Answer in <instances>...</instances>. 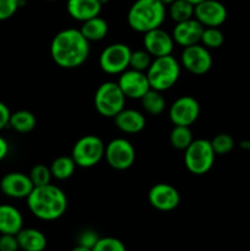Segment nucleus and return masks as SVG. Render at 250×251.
<instances>
[{"mask_svg": "<svg viewBox=\"0 0 250 251\" xmlns=\"http://www.w3.org/2000/svg\"><path fill=\"white\" fill-rule=\"evenodd\" d=\"M108 29H109L108 22L98 15V16L82 22L80 31L88 42H98L102 41L107 36Z\"/></svg>", "mask_w": 250, "mask_h": 251, "instance_id": "nucleus-22", "label": "nucleus"}, {"mask_svg": "<svg viewBox=\"0 0 250 251\" xmlns=\"http://www.w3.org/2000/svg\"><path fill=\"white\" fill-rule=\"evenodd\" d=\"M195 5L191 4L188 0H175L168 5V15L175 24L194 19Z\"/></svg>", "mask_w": 250, "mask_h": 251, "instance_id": "nucleus-26", "label": "nucleus"}, {"mask_svg": "<svg viewBox=\"0 0 250 251\" xmlns=\"http://www.w3.org/2000/svg\"><path fill=\"white\" fill-rule=\"evenodd\" d=\"M150 205L161 212H171L180 203L179 191L173 185L167 183L154 184L149 191Z\"/></svg>", "mask_w": 250, "mask_h": 251, "instance_id": "nucleus-12", "label": "nucleus"}, {"mask_svg": "<svg viewBox=\"0 0 250 251\" xmlns=\"http://www.w3.org/2000/svg\"><path fill=\"white\" fill-rule=\"evenodd\" d=\"M203 28L205 27L194 17V19L175 24L172 32V37L174 39V43L185 48V47L200 43Z\"/></svg>", "mask_w": 250, "mask_h": 251, "instance_id": "nucleus-17", "label": "nucleus"}, {"mask_svg": "<svg viewBox=\"0 0 250 251\" xmlns=\"http://www.w3.org/2000/svg\"><path fill=\"white\" fill-rule=\"evenodd\" d=\"M9 153V144L2 136H0V162Z\"/></svg>", "mask_w": 250, "mask_h": 251, "instance_id": "nucleus-37", "label": "nucleus"}, {"mask_svg": "<svg viewBox=\"0 0 250 251\" xmlns=\"http://www.w3.org/2000/svg\"><path fill=\"white\" fill-rule=\"evenodd\" d=\"M34 185L28 174L21 172H10L0 180V190L11 199H27Z\"/></svg>", "mask_w": 250, "mask_h": 251, "instance_id": "nucleus-15", "label": "nucleus"}, {"mask_svg": "<svg viewBox=\"0 0 250 251\" xmlns=\"http://www.w3.org/2000/svg\"><path fill=\"white\" fill-rule=\"evenodd\" d=\"M200 115V104L191 96H181L176 98L169 107L168 117L173 125L190 126Z\"/></svg>", "mask_w": 250, "mask_h": 251, "instance_id": "nucleus-11", "label": "nucleus"}, {"mask_svg": "<svg viewBox=\"0 0 250 251\" xmlns=\"http://www.w3.org/2000/svg\"><path fill=\"white\" fill-rule=\"evenodd\" d=\"M239 147L244 151L250 152V140H243V141L239 142Z\"/></svg>", "mask_w": 250, "mask_h": 251, "instance_id": "nucleus-38", "label": "nucleus"}, {"mask_svg": "<svg viewBox=\"0 0 250 251\" xmlns=\"http://www.w3.org/2000/svg\"><path fill=\"white\" fill-rule=\"evenodd\" d=\"M66 10L74 20L85 22L98 16L102 10V5L98 0H68Z\"/></svg>", "mask_w": 250, "mask_h": 251, "instance_id": "nucleus-19", "label": "nucleus"}, {"mask_svg": "<svg viewBox=\"0 0 250 251\" xmlns=\"http://www.w3.org/2000/svg\"><path fill=\"white\" fill-rule=\"evenodd\" d=\"M76 167L77 166H76L73 157L60 156L51 162L49 168H50L51 176L54 179H56V180H66L70 176H73V174L75 173Z\"/></svg>", "mask_w": 250, "mask_h": 251, "instance_id": "nucleus-25", "label": "nucleus"}, {"mask_svg": "<svg viewBox=\"0 0 250 251\" xmlns=\"http://www.w3.org/2000/svg\"><path fill=\"white\" fill-rule=\"evenodd\" d=\"M70 251H92L91 249H88V248H85V247H81V245H76L75 248H73Z\"/></svg>", "mask_w": 250, "mask_h": 251, "instance_id": "nucleus-39", "label": "nucleus"}, {"mask_svg": "<svg viewBox=\"0 0 250 251\" xmlns=\"http://www.w3.org/2000/svg\"><path fill=\"white\" fill-rule=\"evenodd\" d=\"M90 55V42L80 29L65 28L54 36L50 43V56L63 69H76Z\"/></svg>", "mask_w": 250, "mask_h": 251, "instance_id": "nucleus-1", "label": "nucleus"}, {"mask_svg": "<svg viewBox=\"0 0 250 251\" xmlns=\"http://www.w3.org/2000/svg\"><path fill=\"white\" fill-rule=\"evenodd\" d=\"M46 1H55V0H46Z\"/></svg>", "mask_w": 250, "mask_h": 251, "instance_id": "nucleus-43", "label": "nucleus"}, {"mask_svg": "<svg viewBox=\"0 0 250 251\" xmlns=\"http://www.w3.org/2000/svg\"><path fill=\"white\" fill-rule=\"evenodd\" d=\"M113 119H114L115 126L124 134H139L145 129V125H146L145 115L136 109L124 108Z\"/></svg>", "mask_w": 250, "mask_h": 251, "instance_id": "nucleus-18", "label": "nucleus"}, {"mask_svg": "<svg viewBox=\"0 0 250 251\" xmlns=\"http://www.w3.org/2000/svg\"><path fill=\"white\" fill-rule=\"evenodd\" d=\"M152 60L153 59H152L151 54L149 51H146L145 49H139V50L131 51L129 68L137 71H142V73H146L149 70L150 65H151Z\"/></svg>", "mask_w": 250, "mask_h": 251, "instance_id": "nucleus-29", "label": "nucleus"}, {"mask_svg": "<svg viewBox=\"0 0 250 251\" xmlns=\"http://www.w3.org/2000/svg\"><path fill=\"white\" fill-rule=\"evenodd\" d=\"M167 16V9L159 0H135L127 11L130 28L139 33H146L159 28Z\"/></svg>", "mask_w": 250, "mask_h": 251, "instance_id": "nucleus-3", "label": "nucleus"}, {"mask_svg": "<svg viewBox=\"0 0 250 251\" xmlns=\"http://www.w3.org/2000/svg\"><path fill=\"white\" fill-rule=\"evenodd\" d=\"M140 100H141L142 109L150 115H159L166 109V100L159 91L150 88Z\"/></svg>", "mask_w": 250, "mask_h": 251, "instance_id": "nucleus-24", "label": "nucleus"}, {"mask_svg": "<svg viewBox=\"0 0 250 251\" xmlns=\"http://www.w3.org/2000/svg\"><path fill=\"white\" fill-rule=\"evenodd\" d=\"M180 63L184 69L194 75H203L208 73L212 68V55L210 49L203 47L202 44H194L185 47L181 51Z\"/></svg>", "mask_w": 250, "mask_h": 251, "instance_id": "nucleus-10", "label": "nucleus"}, {"mask_svg": "<svg viewBox=\"0 0 250 251\" xmlns=\"http://www.w3.org/2000/svg\"><path fill=\"white\" fill-rule=\"evenodd\" d=\"M211 141L216 156H225L234 149V139L228 134H218Z\"/></svg>", "mask_w": 250, "mask_h": 251, "instance_id": "nucleus-30", "label": "nucleus"}, {"mask_svg": "<svg viewBox=\"0 0 250 251\" xmlns=\"http://www.w3.org/2000/svg\"><path fill=\"white\" fill-rule=\"evenodd\" d=\"M24 228V217L19 208L12 205H0V234L16 235Z\"/></svg>", "mask_w": 250, "mask_h": 251, "instance_id": "nucleus-20", "label": "nucleus"}, {"mask_svg": "<svg viewBox=\"0 0 250 251\" xmlns=\"http://www.w3.org/2000/svg\"><path fill=\"white\" fill-rule=\"evenodd\" d=\"M104 158L110 168L115 171H126L134 164L136 152L129 140L117 137L105 145Z\"/></svg>", "mask_w": 250, "mask_h": 251, "instance_id": "nucleus-8", "label": "nucleus"}, {"mask_svg": "<svg viewBox=\"0 0 250 251\" xmlns=\"http://www.w3.org/2000/svg\"><path fill=\"white\" fill-rule=\"evenodd\" d=\"M16 238L22 251H44L48 244L44 233L37 228H22Z\"/></svg>", "mask_w": 250, "mask_h": 251, "instance_id": "nucleus-21", "label": "nucleus"}, {"mask_svg": "<svg viewBox=\"0 0 250 251\" xmlns=\"http://www.w3.org/2000/svg\"><path fill=\"white\" fill-rule=\"evenodd\" d=\"M105 145L96 135H85L75 142L71 157L76 166L81 168H92L97 166L104 157Z\"/></svg>", "mask_w": 250, "mask_h": 251, "instance_id": "nucleus-7", "label": "nucleus"}, {"mask_svg": "<svg viewBox=\"0 0 250 251\" xmlns=\"http://www.w3.org/2000/svg\"><path fill=\"white\" fill-rule=\"evenodd\" d=\"M144 48L145 50L151 54L152 58H158L172 54L174 48V39L172 34L159 28L144 33Z\"/></svg>", "mask_w": 250, "mask_h": 251, "instance_id": "nucleus-16", "label": "nucleus"}, {"mask_svg": "<svg viewBox=\"0 0 250 251\" xmlns=\"http://www.w3.org/2000/svg\"><path fill=\"white\" fill-rule=\"evenodd\" d=\"M146 75L152 90L164 92L173 87L179 80L180 64L172 54L153 58Z\"/></svg>", "mask_w": 250, "mask_h": 251, "instance_id": "nucleus-4", "label": "nucleus"}, {"mask_svg": "<svg viewBox=\"0 0 250 251\" xmlns=\"http://www.w3.org/2000/svg\"><path fill=\"white\" fill-rule=\"evenodd\" d=\"M98 1H100V5H102V6H103V5L108 4V2H109L110 0H98Z\"/></svg>", "mask_w": 250, "mask_h": 251, "instance_id": "nucleus-42", "label": "nucleus"}, {"mask_svg": "<svg viewBox=\"0 0 250 251\" xmlns=\"http://www.w3.org/2000/svg\"><path fill=\"white\" fill-rule=\"evenodd\" d=\"M194 141L193 132L190 126H180V125H174L169 135V142L172 147L179 151H185L191 142Z\"/></svg>", "mask_w": 250, "mask_h": 251, "instance_id": "nucleus-27", "label": "nucleus"}, {"mask_svg": "<svg viewBox=\"0 0 250 251\" xmlns=\"http://www.w3.org/2000/svg\"><path fill=\"white\" fill-rule=\"evenodd\" d=\"M159 1H161L164 6H168V5H171L172 2L175 1V0H159Z\"/></svg>", "mask_w": 250, "mask_h": 251, "instance_id": "nucleus-40", "label": "nucleus"}, {"mask_svg": "<svg viewBox=\"0 0 250 251\" xmlns=\"http://www.w3.org/2000/svg\"><path fill=\"white\" fill-rule=\"evenodd\" d=\"M100 235L96 230L93 229H85L78 234L77 237V245H81V247L88 248V249H92L96 245V243L100 239Z\"/></svg>", "mask_w": 250, "mask_h": 251, "instance_id": "nucleus-34", "label": "nucleus"}, {"mask_svg": "<svg viewBox=\"0 0 250 251\" xmlns=\"http://www.w3.org/2000/svg\"><path fill=\"white\" fill-rule=\"evenodd\" d=\"M216 153L210 140H194L184 151V163L186 169L195 176H203L211 171L215 163Z\"/></svg>", "mask_w": 250, "mask_h": 251, "instance_id": "nucleus-5", "label": "nucleus"}, {"mask_svg": "<svg viewBox=\"0 0 250 251\" xmlns=\"http://www.w3.org/2000/svg\"><path fill=\"white\" fill-rule=\"evenodd\" d=\"M29 212L44 222H53L65 215L68 210L66 194L53 184L34 186L26 199Z\"/></svg>", "mask_w": 250, "mask_h": 251, "instance_id": "nucleus-2", "label": "nucleus"}, {"mask_svg": "<svg viewBox=\"0 0 250 251\" xmlns=\"http://www.w3.org/2000/svg\"><path fill=\"white\" fill-rule=\"evenodd\" d=\"M227 16V9L218 0H203L195 5L194 17L203 27H220L225 24Z\"/></svg>", "mask_w": 250, "mask_h": 251, "instance_id": "nucleus-14", "label": "nucleus"}, {"mask_svg": "<svg viewBox=\"0 0 250 251\" xmlns=\"http://www.w3.org/2000/svg\"><path fill=\"white\" fill-rule=\"evenodd\" d=\"M28 176L34 186L47 185V184L50 183L51 178H53V176H51L50 168L44 166V164H36V166L31 169Z\"/></svg>", "mask_w": 250, "mask_h": 251, "instance_id": "nucleus-31", "label": "nucleus"}, {"mask_svg": "<svg viewBox=\"0 0 250 251\" xmlns=\"http://www.w3.org/2000/svg\"><path fill=\"white\" fill-rule=\"evenodd\" d=\"M188 1H190L191 4H194V5H198L199 2H201V1H203V0H188Z\"/></svg>", "mask_w": 250, "mask_h": 251, "instance_id": "nucleus-41", "label": "nucleus"}, {"mask_svg": "<svg viewBox=\"0 0 250 251\" xmlns=\"http://www.w3.org/2000/svg\"><path fill=\"white\" fill-rule=\"evenodd\" d=\"M131 49L124 43H113L105 47L100 55V68L109 75H120L129 69Z\"/></svg>", "mask_w": 250, "mask_h": 251, "instance_id": "nucleus-9", "label": "nucleus"}, {"mask_svg": "<svg viewBox=\"0 0 250 251\" xmlns=\"http://www.w3.org/2000/svg\"><path fill=\"white\" fill-rule=\"evenodd\" d=\"M22 0H0V21L9 20L17 12Z\"/></svg>", "mask_w": 250, "mask_h": 251, "instance_id": "nucleus-33", "label": "nucleus"}, {"mask_svg": "<svg viewBox=\"0 0 250 251\" xmlns=\"http://www.w3.org/2000/svg\"><path fill=\"white\" fill-rule=\"evenodd\" d=\"M118 85L125 97L130 98V100H141L145 93L151 88L146 73L130 68L120 74Z\"/></svg>", "mask_w": 250, "mask_h": 251, "instance_id": "nucleus-13", "label": "nucleus"}, {"mask_svg": "<svg viewBox=\"0 0 250 251\" xmlns=\"http://www.w3.org/2000/svg\"><path fill=\"white\" fill-rule=\"evenodd\" d=\"M126 97L118 82L105 81L98 86L95 93L96 110L104 118H114L125 108Z\"/></svg>", "mask_w": 250, "mask_h": 251, "instance_id": "nucleus-6", "label": "nucleus"}, {"mask_svg": "<svg viewBox=\"0 0 250 251\" xmlns=\"http://www.w3.org/2000/svg\"><path fill=\"white\" fill-rule=\"evenodd\" d=\"M10 115H11V112H10L9 107L0 100V131L9 126Z\"/></svg>", "mask_w": 250, "mask_h": 251, "instance_id": "nucleus-36", "label": "nucleus"}, {"mask_svg": "<svg viewBox=\"0 0 250 251\" xmlns=\"http://www.w3.org/2000/svg\"><path fill=\"white\" fill-rule=\"evenodd\" d=\"M200 43L207 49H217L225 43V34L218 27H205Z\"/></svg>", "mask_w": 250, "mask_h": 251, "instance_id": "nucleus-28", "label": "nucleus"}, {"mask_svg": "<svg viewBox=\"0 0 250 251\" xmlns=\"http://www.w3.org/2000/svg\"><path fill=\"white\" fill-rule=\"evenodd\" d=\"M19 242L14 234H0V251H19Z\"/></svg>", "mask_w": 250, "mask_h": 251, "instance_id": "nucleus-35", "label": "nucleus"}, {"mask_svg": "<svg viewBox=\"0 0 250 251\" xmlns=\"http://www.w3.org/2000/svg\"><path fill=\"white\" fill-rule=\"evenodd\" d=\"M92 251H126V247L120 239L114 237H100Z\"/></svg>", "mask_w": 250, "mask_h": 251, "instance_id": "nucleus-32", "label": "nucleus"}, {"mask_svg": "<svg viewBox=\"0 0 250 251\" xmlns=\"http://www.w3.org/2000/svg\"><path fill=\"white\" fill-rule=\"evenodd\" d=\"M36 117L29 110H17L10 115L9 126L20 134H27L32 131L36 127Z\"/></svg>", "mask_w": 250, "mask_h": 251, "instance_id": "nucleus-23", "label": "nucleus"}]
</instances>
